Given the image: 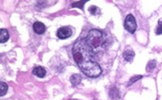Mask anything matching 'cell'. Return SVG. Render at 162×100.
Here are the masks:
<instances>
[{"label": "cell", "instance_id": "obj_1", "mask_svg": "<svg viewBox=\"0 0 162 100\" xmlns=\"http://www.w3.org/2000/svg\"><path fill=\"white\" fill-rule=\"evenodd\" d=\"M73 58L80 70L88 77H98L102 73L101 67L93 59V53L90 50L85 39L77 40L72 48Z\"/></svg>", "mask_w": 162, "mask_h": 100}, {"label": "cell", "instance_id": "obj_2", "mask_svg": "<svg viewBox=\"0 0 162 100\" xmlns=\"http://www.w3.org/2000/svg\"><path fill=\"white\" fill-rule=\"evenodd\" d=\"M85 41H86L92 53L95 54L104 51L106 47V37L104 36V33L97 29L90 30L87 36L85 37Z\"/></svg>", "mask_w": 162, "mask_h": 100}, {"label": "cell", "instance_id": "obj_3", "mask_svg": "<svg viewBox=\"0 0 162 100\" xmlns=\"http://www.w3.org/2000/svg\"><path fill=\"white\" fill-rule=\"evenodd\" d=\"M124 27L130 33H134L135 31H136L137 24H136V21H135V18L133 17V15L129 14L126 16L125 21H124Z\"/></svg>", "mask_w": 162, "mask_h": 100}, {"label": "cell", "instance_id": "obj_4", "mask_svg": "<svg viewBox=\"0 0 162 100\" xmlns=\"http://www.w3.org/2000/svg\"><path fill=\"white\" fill-rule=\"evenodd\" d=\"M71 34H72V30L68 26L61 27V28H59L57 30V36H58V38H60V39L68 38L71 36Z\"/></svg>", "mask_w": 162, "mask_h": 100}, {"label": "cell", "instance_id": "obj_5", "mask_svg": "<svg viewBox=\"0 0 162 100\" xmlns=\"http://www.w3.org/2000/svg\"><path fill=\"white\" fill-rule=\"evenodd\" d=\"M33 30L35 33L37 34H43L46 30V27L42 23V22H35L33 24Z\"/></svg>", "mask_w": 162, "mask_h": 100}, {"label": "cell", "instance_id": "obj_6", "mask_svg": "<svg viewBox=\"0 0 162 100\" xmlns=\"http://www.w3.org/2000/svg\"><path fill=\"white\" fill-rule=\"evenodd\" d=\"M33 74L40 77V78H42V77H44L45 75H46V70H45L44 68L41 67V66H37L33 69Z\"/></svg>", "mask_w": 162, "mask_h": 100}, {"label": "cell", "instance_id": "obj_7", "mask_svg": "<svg viewBox=\"0 0 162 100\" xmlns=\"http://www.w3.org/2000/svg\"><path fill=\"white\" fill-rule=\"evenodd\" d=\"M9 38V33L6 29L1 28L0 29V42L1 43H5Z\"/></svg>", "mask_w": 162, "mask_h": 100}, {"label": "cell", "instance_id": "obj_8", "mask_svg": "<svg viewBox=\"0 0 162 100\" xmlns=\"http://www.w3.org/2000/svg\"><path fill=\"white\" fill-rule=\"evenodd\" d=\"M134 55H135L134 52L131 51V50H127V51H125L123 53V57H124V59H125L126 61H131V60H133Z\"/></svg>", "mask_w": 162, "mask_h": 100}, {"label": "cell", "instance_id": "obj_9", "mask_svg": "<svg viewBox=\"0 0 162 100\" xmlns=\"http://www.w3.org/2000/svg\"><path fill=\"white\" fill-rule=\"evenodd\" d=\"M70 81H71V83L73 85H77V84H79L81 82V76L78 75V74L72 75L71 78H70Z\"/></svg>", "mask_w": 162, "mask_h": 100}, {"label": "cell", "instance_id": "obj_10", "mask_svg": "<svg viewBox=\"0 0 162 100\" xmlns=\"http://www.w3.org/2000/svg\"><path fill=\"white\" fill-rule=\"evenodd\" d=\"M7 89H8V86L6 83L4 82L0 83V95H1V96H3V95L7 92Z\"/></svg>", "mask_w": 162, "mask_h": 100}, {"label": "cell", "instance_id": "obj_11", "mask_svg": "<svg viewBox=\"0 0 162 100\" xmlns=\"http://www.w3.org/2000/svg\"><path fill=\"white\" fill-rule=\"evenodd\" d=\"M155 33H156L157 35L162 34V19H160L159 22H158V26H157V28H156V30H155Z\"/></svg>", "mask_w": 162, "mask_h": 100}, {"label": "cell", "instance_id": "obj_12", "mask_svg": "<svg viewBox=\"0 0 162 100\" xmlns=\"http://www.w3.org/2000/svg\"><path fill=\"white\" fill-rule=\"evenodd\" d=\"M83 4H85V1H81V2H74V3H72V7H76V6H78L80 8H83Z\"/></svg>", "mask_w": 162, "mask_h": 100}, {"label": "cell", "instance_id": "obj_13", "mask_svg": "<svg viewBox=\"0 0 162 100\" xmlns=\"http://www.w3.org/2000/svg\"><path fill=\"white\" fill-rule=\"evenodd\" d=\"M89 11L93 14V11H97V12H100V10H99V8H97L96 6H91L89 7ZM94 14H96V12H94Z\"/></svg>", "mask_w": 162, "mask_h": 100}, {"label": "cell", "instance_id": "obj_14", "mask_svg": "<svg viewBox=\"0 0 162 100\" xmlns=\"http://www.w3.org/2000/svg\"><path fill=\"white\" fill-rule=\"evenodd\" d=\"M154 66H155V61H154V60H153L152 62H150V63H149V64H148V65H147V70H148V71H149V70L151 69V68H150V67H152V68H153V67H154Z\"/></svg>", "mask_w": 162, "mask_h": 100}, {"label": "cell", "instance_id": "obj_15", "mask_svg": "<svg viewBox=\"0 0 162 100\" xmlns=\"http://www.w3.org/2000/svg\"><path fill=\"white\" fill-rule=\"evenodd\" d=\"M141 78V76H137V77H135V78H132L131 80H130V82H129V84L128 85H130L132 82H135V81H136L137 79H140Z\"/></svg>", "mask_w": 162, "mask_h": 100}, {"label": "cell", "instance_id": "obj_16", "mask_svg": "<svg viewBox=\"0 0 162 100\" xmlns=\"http://www.w3.org/2000/svg\"><path fill=\"white\" fill-rule=\"evenodd\" d=\"M71 100H75V99H71Z\"/></svg>", "mask_w": 162, "mask_h": 100}]
</instances>
